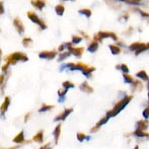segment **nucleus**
<instances>
[{
  "label": "nucleus",
  "instance_id": "1",
  "mask_svg": "<svg viewBox=\"0 0 149 149\" xmlns=\"http://www.w3.org/2000/svg\"><path fill=\"white\" fill-rule=\"evenodd\" d=\"M132 98H133V96H132V95L125 96V97H124L123 100H120L118 104H117L116 106L114 107V109H113V110H111V111H109V112H107V116H108L109 118H111V117L117 116V115H118L122 110H124V109L126 108V106H127V104H129L130 102H131Z\"/></svg>",
  "mask_w": 149,
  "mask_h": 149
},
{
  "label": "nucleus",
  "instance_id": "2",
  "mask_svg": "<svg viewBox=\"0 0 149 149\" xmlns=\"http://www.w3.org/2000/svg\"><path fill=\"white\" fill-rule=\"evenodd\" d=\"M29 60L28 56L24 53H20V52H15V53H12L11 55H9L8 57L5 58V61L9 64H16L18 61H22V62H26Z\"/></svg>",
  "mask_w": 149,
  "mask_h": 149
},
{
  "label": "nucleus",
  "instance_id": "3",
  "mask_svg": "<svg viewBox=\"0 0 149 149\" xmlns=\"http://www.w3.org/2000/svg\"><path fill=\"white\" fill-rule=\"evenodd\" d=\"M65 45H66V47L69 49L70 53L73 54V55H74L75 57L80 58L81 56H82L83 51H84V49H83L82 47H80V48H74V47H72L73 43H65Z\"/></svg>",
  "mask_w": 149,
  "mask_h": 149
},
{
  "label": "nucleus",
  "instance_id": "4",
  "mask_svg": "<svg viewBox=\"0 0 149 149\" xmlns=\"http://www.w3.org/2000/svg\"><path fill=\"white\" fill-rule=\"evenodd\" d=\"M28 17L31 19V22H33V24H39L40 26H41V29L42 30H45L46 28H47V26H46L45 24H44V22L43 20H41L39 17L37 16V14L36 13H33V12H31V11H29L28 12Z\"/></svg>",
  "mask_w": 149,
  "mask_h": 149
},
{
  "label": "nucleus",
  "instance_id": "5",
  "mask_svg": "<svg viewBox=\"0 0 149 149\" xmlns=\"http://www.w3.org/2000/svg\"><path fill=\"white\" fill-rule=\"evenodd\" d=\"M57 56V51L52 50V51H44L39 54V57L41 59H47V60H53Z\"/></svg>",
  "mask_w": 149,
  "mask_h": 149
},
{
  "label": "nucleus",
  "instance_id": "6",
  "mask_svg": "<svg viewBox=\"0 0 149 149\" xmlns=\"http://www.w3.org/2000/svg\"><path fill=\"white\" fill-rule=\"evenodd\" d=\"M97 33L100 36L102 39H109V38H111L114 41H118V37H117V35L115 33H111V31H100Z\"/></svg>",
  "mask_w": 149,
  "mask_h": 149
},
{
  "label": "nucleus",
  "instance_id": "7",
  "mask_svg": "<svg viewBox=\"0 0 149 149\" xmlns=\"http://www.w3.org/2000/svg\"><path fill=\"white\" fill-rule=\"evenodd\" d=\"M13 26H15V29L17 30L18 33H19V35H22V33L24 31V26L22 22H20L18 17H16V18H14V19H13Z\"/></svg>",
  "mask_w": 149,
  "mask_h": 149
},
{
  "label": "nucleus",
  "instance_id": "8",
  "mask_svg": "<svg viewBox=\"0 0 149 149\" xmlns=\"http://www.w3.org/2000/svg\"><path fill=\"white\" fill-rule=\"evenodd\" d=\"M72 112H73L72 109H67V110L63 111V113H61L60 115H58V116L56 117L55 119H54V121H60V120H62V121H64V120L66 119L67 117H68L69 115H70Z\"/></svg>",
  "mask_w": 149,
  "mask_h": 149
},
{
  "label": "nucleus",
  "instance_id": "9",
  "mask_svg": "<svg viewBox=\"0 0 149 149\" xmlns=\"http://www.w3.org/2000/svg\"><path fill=\"white\" fill-rule=\"evenodd\" d=\"M79 89H80L81 91L85 92V93H92V92H93V88L87 83V81H84V82L81 83L80 86H79Z\"/></svg>",
  "mask_w": 149,
  "mask_h": 149
},
{
  "label": "nucleus",
  "instance_id": "10",
  "mask_svg": "<svg viewBox=\"0 0 149 149\" xmlns=\"http://www.w3.org/2000/svg\"><path fill=\"white\" fill-rule=\"evenodd\" d=\"M109 119H110V118H109L108 116H106V117H104V118H102V120H100V121H98V123L96 124V125L94 126V127L92 128L91 130H90V132H91V133H94V132H96L98 129H100V127H102V125H104V124H106L107 122L109 121Z\"/></svg>",
  "mask_w": 149,
  "mask_h": 149
},
{
  "label": "nucleus",
  "instance_id": "11",
  "mask_svg": "<svg viewBox=\"0 0 149 149\" xmlns=\"http://www.w3.org/2000/svg\"><path fill=\"white\" fill-rule=\"evenodd\" d=\"M136 127L137 129H140V130H146L148 128V121L147 119L145 120H140L136 123Z\"/></svg>",
  "mask_w": 149,
  "mask_h": 149
},
{
  "label": "nucleus",
  "instance_id": "12",
  "mask_svg": "<svg viewBox=\"0 0 149 149\" xmlns=\"http://www.w3.org/2000/svg\"><path fill=\"white\" fill-rule=\"evenodd\" d=\"M31 4H33V5L39 10H42L46 5V3H45L44 0H31Z\"/></svg>",
  "mask_w": 149,
  "mask_h": 149
},
{
  "label": "nucleus",
  "instance_id": "13",
  "mask_svg": "<svg viewBox=\"0 0 149 149\" xmlns=\"http://www.w3.org/2000/svg\"><path fill=\"white\" fill-rule=\"evenodd\" d=\"M61 124H58L57 126H56L55 130H54L53 134H54V137H55V144L58 143V140H59V137H60V133H61Z\"/></svg>",
  "mask_w": 149,
  "mask_h": 149
},
{
  "label": "nucleus",
  "instance_id": "14",
  "mask_svg": "<svg viewBox=\"0 0 149 149\" xmlns=\"http://www.w3.org/2000/svg\"><path fill=\"white\" fill-rule=\"evenodd\" d=\"M9 104H10V98L8 97V96H6L5 100H4V102L2 104V106H1V113H2V116H3L4 113L6 112V110L8 109Z\"/></svg>",
  "mask_w": 149,
  "mask_h": 149
},
{
  "label": "nucleus",
  "instance_id": "15",
  "mask_svg": "<svg viewBox=\"0 0 149 149\" xmlns=\"http://www.w3.org/2000/svg\"><path fill=\"white\" fill-rule=\"evenodd\" d=\"M44 132L42 131H40V132H38L37 134H36L35 136L33 137V141H36V142H38V143H42L43 142V140H44Z\"/></svg>",
  "mask_w": 149,
  "mask_h": 149
},
{
  "label": "nucleus",
  "instance_id": "16",
  "mask_svg": "<svg viewBox=\"0 0 149 149\" xmlns=\"http://www.w3.org/2000/svg\"><path fill=\"white\" fill-rule=\"evenodd\" d=\"M97 49H98V42L93 41L88 46V48H87V51L90 52V53H95V51H97Z\"/></svg>",
  "mask_w": 149,
  "mask_h": 149
},
{
  "label": "nucleus",
  "instance_id": "17",
  "mask_svg": "<svg viewBox=\"0 0 149 149\" xmlns=\"http://www.w3.org/2000/svg\"><path fill=\"white\" fill-rule=\"evenodd\" d=\"M136 76H137L138 78H140V79H142V80H144V81H149V76H148L147 73H146L144 70L139 71V72H138L137 74H136Z\"/></svg>",
  "mask_w": 149,
  "mask_h": 149
},
{
  "label": "nucleus",
  "instance_id": "18",
  "mask_svg": "<svg viewBox=\"0 0 149 149\" xmlns=\"http://www.w3.org/2000/svg\"><path fill=\"white\" fill-rule=\"evenodd\" d=\"M24 141V131L19 132V134H18L16 137L13 138V142L14 143H22V142Z\"/></svg>",
  "mask_w": 149,
  "mask_h": 149
},
{
  "label": "nucleus",
  "instance_id": "19",
  "mask_svg": "<svg viewBox=\"0 0 149 149\" xmlns=\"http://www.w3.org/2000/svg\"><path fill=\"white\" fill-rule=\"evenodd\" d=\"M134 135L137 136V137H147L149 139V134L145 133V132H144V130L136 129V131L134 132Z\"/></svg>",
  "mask_w": 149,
  "mask_h": 149
},
{
  "label": "nucleus",
  "instance_id": "20",
  "mask_svg": "<svg viewBox=\"0 0 149 149\" xmlns=\"http://www.w3.org/2000/svg\"><path fill=\"white\" fill-rule=\"evenodd\" d=\"M55 11H56V13H57L59 16H62L63 13H64V11H65L64 5H62V4H58V5L55 7Z\"/></svg>",
  "mask_w": 149,
  "mask_h": 149
},
{
  "label": "nucleus",
  "instance_id": "21",
  "mask_svg": "<svg viewBox=\"0 0 149 149\" xmlns=\"http://www.w3.org/2000/svg\"><path fill=\"white\" fill-rule=\"evenodd\" d=\"M94 70H95V68H94V67L88 66L86 69H85V70H83V71H82V73H83V75H84V76H86V77H91V73L93 72Z\"/></svg>",
  "mask_w": 149,
  "mask_h": 149
},
{
  "label": "nucleus",
  "instance_id": "22",
  "mask_svg": "<svg viewBox=\"0 0 149 149\" xmlns=\"http://www.w3.org/2000/svg\"><path fill=\"white\" fill-rule=\"evenodd\" d=\"M148 49H149V47H148V45H147V44H146V45H145V44H143V45H142V46H140V47L138 48V49L135 51V55H136V56L140 55V54H141L142 52L146 51V50H148Z\"/></svg>",
  "mask_w": 149,
  "mask_h": 149
},
{
  "label": "nucleus",
  "instance_id": "23",
  "mask_svg": "<svg viewBox=\"0 0 149 149\" xmlns=\"http://www.w3.org/2000/svg\"><path fill=\"white\" fill-rule=\"evenodd\" d=\"M123 78H124V81H125L126 83H134V78L131 76V75H129L128 73H124L123 74Z\"/></svg>",
  "mask_w": 149,
  "mask_h": 149
},
{
  "label": "nucleus",
  "instance_id": "24",
  "mask_svg": "<svg viewBox=\"0 0 149 149\" xmlns=\"http://www.w3.org/2000/svg\"><path fill=\"white\" fill-rule=\"evenodd\" d=\"M109 48L112 51V54H114V55H118V54H120V52H121V49L116 45H110Z\"/></svg>",
  "mask_w": 149,
  "mask_h": 149
},
{
  "label": "nucleus",
  "instance_id": "25",
  "mask_svg": "<svg viewBox=\"0 0 149 149\" xmlns=\"http://www.w3.org/2000/svg\"><path fill=\"white\" fill-rule=\"evenodd\" d=\"M52 109H54V106H49V104H43V106L41 107V109L39 110V112H40V113L47 112V111H51Z\"/></svg>",
  "mask_w": 149,
  "mask_h": 149
},
{
  "label": "nucleus",
  "instance_id": "26",
  "mask_svg": "<svg viewBox=\"0 0 149 149\" xmlns=\"http://www.w3.org/2000/svg\"><path fill=\"white\" fill-rule=\"evenodd\" d=\"M116 69L123 71L124 73H129V68H128V66H127V65H125V64L117 65V66H116Z\"/></svg>",
  "mask_w": 149,
  "mask_h": 149
},
{
  "label": "nucleus",
  "instance_id": "27",
  "mask_svg": "<svg viewBox=\"0 0 149 149\" xmlns=\"http://www.w3.org/2000/svg\"><path fill=\"white\" fill-rule=\"evenodd\" d=\"M78 12L80 14H83V15H85L86 17H90V16H91V10L87 9V8H83V9H80Z\"/></svg>",
  "mask_w": 149,
  "mask_h": 149
},
{
  "label": "nucleus",
  "instance_id": "28",
  "mask_svg": "<svg viewBox=\"0 0 149 149\" xmlns=\"http://www.w3.org/2000/svg\"><path fill=\"white\" fill-rule=\"evenodd\" d=\"M143 45V43H140V42H136V43H133L132 45H130L129 49L131 50V51H136V50L138 49V48L140 47V46Z\"/></svg>",
  "mask_w": 149,
  "mask_h": 149
},
{
  "label": "nucleus",
  "instance_id": "29",
  "mask_svg": "<svg viewBox=\"0 0 149 149\" xmlns=\"http://www.w3.org/2000/svg\"><path fill=\"white\" fill-rule=\"evenodd\" d=\"M70 55H71L70 51H68V52H65V53L60 54L59 58H58V61H59V62H61V61H62V60H65V59H66V58H68Z\"/></svg>",
  "mask_w": 149,
  "mask_h": 149
},
{
  "label": "nucleus",
  "instance_id": "30",
  "mask_svg": "<svg viewBox=\"0 0 149 149\" xmlns=\"http://www.w3.org/2000/svg\"><path fill=\"white\" fill-rule=\"evenodd\" d=\"M62 86L65 87V88H67V89L73 88V87H74V83L71 82V81H64V82L62 83Z\"/></svg>",
  "mask_w": 149,
  "mask_h": 149
},
{
  "label": "nucleus",
  "instance_id": "31",
  "mask_svg": "<svg viewBox=\"0 0 149 149\" xmlns=\"http://www.w3.org/2000/svg\"><path fill=\"white\" fill-rule=\"evenodd\" d=\"M31 43H33V40H31V38H24V39L22 40V45H24V47H30L31 45Z\"/></svg>",
  "mask_w": 149,
  "mask_h": 149
},
{
  "label": "nucleus",
  "instance_id": "32",
  "mask_svg": "<svg viewBox=\"0 0 149 149\" xmlns=\"http://www.w3.org/2000/svg\"><path fill=\"white\" fill-rule=\"evenodd\" d=\"M81 41H82V38H81L80 36H73L72 37V43L74 44V45L79 44Z\"/></svg>",
  "mask_w": 149,
  "mask_h": 149
},
{
  "label": "nucleus",
  "instance_id": "33",
  "mask_svg": "<svg viewBox=\"0 0 149 149\" xmlns=\"http://www.w3.org/2000/svg\"><path fill=\"white\" fill-rule=\"evenodd\" d=\"M67 91H68V89L65 88V87H63V88L58 90V95H59V97H64V96L66 95Z\"/></svg>",
  "mask_w": 149,
  "mask_h": 149
},
{
  "label": "nucleus",
  "instance_id": "34",
  "mask_svg": "<svg viewBox=\"0 0 149 149\" xmlns=\"http://www.w3.org/2000/svg\"><path fill=\"white\" fill-rule=\"evenodd\" d=\"M77 139H78L79 142H83L84 140H86V135H84V134L81 133V132H78V133H77Z\"/></svg>",
  "mask_w": 149,
  "mask_h": 149
},
{
  "label": "nucleus",
  "instance_id": "35",
  "mask_svg": "<svg viewBox=\"0 0 149 149\" xmlns=\"http://www.w3.org/2000/svg\"><path fill=\"white\" fill-rule=\"evenodd\" d=\"M136 11H138L140 14H141L142 16H144V17H149V13H147V12H145V11H143V10H141V9H135Z\"/></svg>",
  "mask_w": 149,
  "mask_h": 149
},
{
  "label": "nucleus",
  "instance_id": "36",
  "mask_svg": "<svg viewBox=\"0 0 149 149\" xmlns=\"http://www.w3.org/2000/svg\"><path fill=\"white\" fill-rule=\"evenodd\" d=\"M142 114H143L144 119H148L149 118V107H147V108L143 111V113H142Z\"/></svg>",
  "mask_w": 149,
  "mask_h": 149
},
{
  "label": "nucleus",
  "instance_id": "37",
  "mask_svg": "<svg viewBox=\"0 0 149 149\" xmlns=\"http://www.w3.org/2000/svg\"><path fill=\"white\" fill-rule=\"evenodd\" d=\"M9 63H7V62H6V64L5 65H4V66L3 67H2V71H3V72H5V71L6 70H7V69H8V66H9Z\"/></svg>",
  "mask_w": 149,
  "mask_h": 149
},
{
  "label": "nucleus",
  "instance_id": "38",
  "mask_svg": "<svg viewBox=\"0 0 149 149\" xmlns=\"http://www.w3.org/2000/svg\"><path fill=\"white\" fill-rule=\"evenodd\" d=\"M65 48H66V45H65V44H62V45H61L60 47L58 48V51H59V52H62L63 50L65 49Z\"/></svg>",
  "mask_w": 149,
  "mask_h": 149
},
{
  "label": "nucleus",
  "instance_id": "39",
  "mask_svg": "<svg viewBox=\"0 0 149 149\" xmlns=\"http://www.w3.org/2000/svg\"><path fill=\"white\" fill-rule=\"evenodd\" d=\"M31 113H29V114H26V118H24V122H28V120H29V117L31 116Z\"/></svg>",
  "mask_w": 149,
  "mask_h": 149
},
{
  "label": "nucleus",
  "instance_id": "40",
  "mask_svg": "<svg viewBox=\"0 0 149 149\" xmlns=\"http://www.w3.org/2000/svg\"><path fill=\"white\" fill-rule=\"evenodd\" d=\"M1 13H4V9H3V2H1Z\"/></svg>",
  "mask_w": 149,
  "mask_h": 149
},
{
  "label": "nucleus",
  "instance_id": "41",
  "mask_svg": "<svg viewBox=\"0 0 149 149\" xmlns=\"http://www.w3.org/2000/svg\"><path fill=\"white\" fill-rule=\"evenodd\" d=\"M50 147V145H45V146H42V148H48Z\"/></svg>",
  "mask_w": 149,
  "mask_h": 149
},
{
  "label": "nucleus",
  "instance_id": "42",
  "mask_svg": "<svg viewBox=\"0 0 149 149\" xmlns=\"http://www.w3.org/2000/svg\"><path fill=\"white\" fill-rule=\"evenodd\" d=\"M148 104H149V85H148Z\"/></svg>",
  "mask_w": 149,
  "mask_h": 149
},
{
  "label": "nucleus",
  "instance_id": "43",
  "mask_svg": "<svg viewBox=\"0 0 149 149\" xmlns=\"http://www.w3.org/2000/svg\"><path fill=\"white\" fill-rule=\"evenodd\" d=\"M135 1H140V0H135Z\"/></svg>",
  "mask_w": 149,
  "mask_h": 149
},
{
  "label": "nucleus",
  "instance_id": "44",
  "mask_svg": "<svg viewBox=\"0 0 149 149\" xmlns=\"http://www.w3.org/2000/svg\"><path fill=\"white\" fill-rule=\"evenodd\" d=\"M64 1H68V0H64Z\"/></svg>",
  "mask_w": 149,
  "mask_h": 149
},
{
  "label": "nucleus",
  "instance_id": "45",
  "mask_svg": "<svg viewBox=\"0 0 149 149\" xmlns=\"http://www.w3.org/2000/svg\"><path fill=\"white\" fill-rule=\"evenodd\" d=\"M147 45H148V47H149V43H148V44H147Z\"/></svg>",
  "mask_w": 149,
  "mask_h": 149
},
{
  "label": "nucleus",
  "instance_id": "46",
  "mask_svg": "<svg viewBox=\"0 0 149 149\" xmlns=\"http://www.w3.org/2000/svg\"><path fill=\"white\" fill-rule=\"evenodd\" d=\"M148 85H149V81H148Z\"/></svg>",
  "mask_w": 149,
  "mask_h": 149
}]
</instances>
